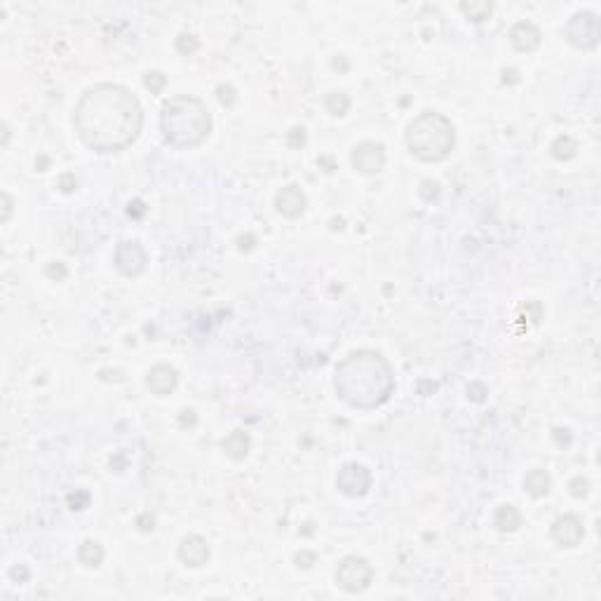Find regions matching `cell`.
Instances as JSON below:
<instances>
[{
  "mask_svg": "<svg viewBox=\"0 0 601 601\" xmlns=\"http://www.w3.org/2000/svg\"><path fill=\"white\" fill-rule=\"evenodd\" d=\"M386 146L379 144V141H362L352 148L350 153V165L359 174H379L386 167Z\"/></svg>",
  "mask_w": 601,
  "mask_h": 601,
  "instance_id": "cell-9",
  "label": "cell"
},
{
  "mask_svg": "<svg viewBox=\"0 0 601 601\" xmlns=\"http://www.w3.org/2000/svg\"><path fill=\"white\" fill-rule=\"evenodd\" d=\"M404 141L411 156L421 162H442L456 146V127L444 113L423 111L409 123Z\"/></svg>",
  "mask_w": 601,
  "mask_h": 601,
  "instance_id": "cell-4",
  "label": "cell"
},
{
  "mask_svg": "<svg viewBox=\"0 0 601 601\" xmlns=\"http://www.w3.org/2000/svg\"><path fill=\"white\" fill-rule=\"evenodd\" d=\"M439 196V183L437 181H423L421 183V198L430 202L432 198Z\"/></svg>",
  "mask_w": 601,
  "mask_h": 601,
  "instance_id": "cell-29",
  "label": "cell"
},
{
  "mask_svg": "<svg viewBox=\"0 0 601 601\" xmlns=\"http://www.w3.org/2000/svg\"><path fill=\"white\" fill-rule=\"evenodd\" d=\"M216 92H219V101H221L223 106H233V104H235L238 94H235V89H233L231 85H221V87L216 89Z\"/></svg>",
  "mask_w": 601,
  "mask_h": 601,
  "instance_id": "cell-28",
  "label": "cell"
},
{
  "mask_svg": "<svg viewBox=\"0 0 601 601\" xmlns=\"http://www.w3.org/2000/svg\"><path fill=\"white\" fill-rule=\"evenodd\" d=\"M549 536L557 542L559 547H578L585 538V526H582L580 517L576 514H562V517L554 519L552 529H549Z\"/></svg>",
  "mask_w": 601,
  "mask_h": 601,
  "instance_id": "cell-10",
  "label": "cell"
},
{
  "mask_svg": "<svg viewBox=\"0 0 601 601\" xmlns=\"http://www.w3.org/2000/svg\"><path fill=\"white\" fill-rule=\"evenodd\" d=\"M198 48H200V40L193 36V33H181V36L176 38V50H179L181 54H193Z\"/></svg>",
  "mask_w": 601,
  "mask_h": 601,
  "instance_id": "cell-23",
  "label": "cell"
},
{
  "mask_svg": "<svg viewBox=\"0 0 601 601\" xmlns=\"http://www.w3.org/2000/svg\"><path fill=\"white\" fill-rule=\"evenodd\" d=\"M371 482H374V477H371L369 467L362 465V463H346L336 474V489L348 498L366 496L371 489Z\"/></svg>",
  "mask_w": 601,
  "mask_h": 601,
  "instance_id": "cell-8",
  "label": "cell"
},
{
  "mask_svg": "<svg viewBox=\"0 0 601 601\" xmlns=\"http://www.w3.org/2000/svg\"><path fill=\"white\" fill-rule=\"evenodd\" d=\"M45 275H48V277H52V280H56V282H61V280H66V275H68V271H66V266L64 263H50L48 268H45Z\"/></svg>",
  "mask_w": 601,
  "mask_h": 601,
  "instance_id": "cell-26",
  "label": "cell"
},
{
  "mask_svg": "<svg viewBox=\"0 0 601 601\" xmlns=\"http://www.w3.org/2000/svg\"><path fill=\"white\" fill-rule=\"evenodd\" d=\"M336 585L348 594H359L374 580V566L369 564V559L357 557V554H348L343 557L339 566H336Z\"/></svg>",
  "mask_w": 601,
  "mask_h": 601,
  "instance_id": "cell-5",
  "label": "cell"
},
{
  "mask_svg": "<svg viewBox=\"0 0 601 601\" xmlns=\"http://www.w3.org/2000/svg\"><path fill=\"white\" fill-rule=\"evenodd\" d=\"M315 562H317V554H315V552H308V549H301V552L294 557L296 569H310V566H313Z\"/></svg>",
  "mask_w": 601,
  "mask_h": 601,
  "instance_id": "cell-25",
  "label": "cell"
},
{
  "mask_svg": "<svg viewBox=\"0 0 601 601\" xmlns=\"http://www.w3.org/2000/svg\"><path fill=\"white\" fill-rule=\"evenodd\" d=\"M510 43H512V48L517 50V52L531 54V52H536V50L540 48L542 33H540V28L534 24V21L522 19V21H517V24L510 28Z\"/></svg>",
  "mask_w": 601,
  "mask_h": 601,
  "instance_id": "cell-13",
  "label": "cell"
},
{
  "mask_svg": "<svg viewBox=\"0 0 601 601\" xmlns=\"http://www.w3.org/2000/svg\"><path fill=\"white\" fill-rule=\"evenodd\" d=\"M104 557H106V549L99 540H94V538H87V540L78 547V562L83 564L85 569H99Z\"/></svg>",
  "mask_w": 601,
  "mask_h": 601,
  "instance_id": "cell-17",
  "label": "cell"
},
{
  "mask_svg": "<svg viewBox=\"0 0 601 601\" xmlns=\"http://www.w3.org/2000/svg\"><path fill=\"white\" fill-rule=\"evenodd\" d=\"M569 489H571V494H573L576 498H585L589 494V482L585 477H576V479H571Z\"/></svg>",
  "mask_w": 601,
  "mask_h": 601,
  "instance_id": "cell-24",
  "label": "cell"
},
{
  "mask_svg": "<svg viewBox=\"0 0 601 601\" xmlns=\"http://www.w3.org/2000/svg\"><path fill=\"white\" fill-rule=\"evenodd\" d=\"M146 386L153 394L165 397V394L174 392V388L179 386V374H176V369L169 364H156L151 366V371L146 374Z\"/></svg>",
  "mask_w": 601,
  "mask_h": 601,
  "instance_id": "cell-14",
  "label": "cell"
},
{
  "mask_svg": "<svg viewBox=\"0 0 601 601\" xmlns=\"http://www.w3.org/2000/svg\"><path fill=\"white\" fill-rule=\"evenodd\" d=\"M214 120L207 104L198 96L176 94L165 99L160 111V131L165 144L176 151H193L209 139Z\"/></svg>",
  "mask_w": 601,
  "mask_h": 601,
  "instance_id": "cell-3",
  "label": "cell"
},
{
  "mask_svg": "<svg viewBox=\"0 0 601 601\" xmlns=\"http://www.w3.org/2000/svg\"><path fill=\"white\" fill-rule=\"evenodd\" d=\"M287 144H289V148H301L303 144H306V129L294 127L291 131H287Z\"/></svg>",
  "mask_w": 601,
  "mask_h": 601,
  "instance_id": "cell-27",
  "label": "cell"
},
{
  "mask_svg": "<svg viewBox=\"0 0 601 601\" xmlns=\"http://www.w3.org/2000/svg\"><path fill=\"white\" fill-rule=\"evenodd\" d=\"M144 85L146 89H151V94H160V92L165 89V85H167V78L160 71H148L144 76Z\"/></svg>",
  "mask_w": 601,
  "mask_h": 601,
  "instance_id": "cell-22",
  "label": "cell"
},
{
  "mask_svg": "<svg viewBox=\"0 0 601 601\" xmlns=\"http://www.w3.org/2000/svg\"><path fill=\"white\" fill-rule=\"evenodd\" d=\"M552 489V479L545 470H531L524 477V491L531 498H545Z\"/></svg>",
  "mask_w": 601,
  "mask_h": 601,
  "instance_id": "cell-18",
  "label": "cell"
},
{
  "mask_svg": "<svg viewBox=\"0 0 601 601\" xmlns=\"http://www.w3.org/2000/svg\"><path fill=\"white\" fill-rule=\"evenodd\" d=\"M494 526L500 534H514V531L522 526V514H519L517 507L510 505V503H503L494 512Z\"/></svg>",
  "mask_w": 601,
  "mask_h": 601,
  "instance_id": "cell-16",
  "label": "cell"
},
{
  "mask_svg": "<svg viewBox=\"0 0 601 601\" xmlns=\"http://www.w3.org/2000/svg\"><path fill=\"white\" fill-rule=\"evenodd\" d=\"M334 390L352 409H379L394 394V371L379 350H352L336 364Z\"/></svg>",
  "mask_w": 601,
  "mask_h": 601,
  "instance_id": "cell-2",
  "label": "cell"
},
{
  "mask_svg": "<svg viewBox=\"0 0 601 601\" xmlns=\"http://www.w3.org/2000/svg\"><path fill=\"white\" fill-rule=\"evenodd\" d=\"M136 526H139V531H153L156 529V519H153V514L144 512L139 519H136Z\"/></svg>",
  "mask_w": 601,
  "mask_h": 601,
  "instance_id": "cell-33",
  "label": "cell"
},
{
  "mask_svg": "<svg viewBox=\"0 0 601 601\" xmlns=\"http://www.w3.org/2000/svg\"><path fill=\"white\" fill-rule=\"evenodd\" d=\"M10 576H12L14 580H17V578H21V580H26V578H28V569H26V566H19V569H17V566H14V569L10 571Z\"/></svg>",
  "mask_w": 601,
  "mask_h": 601,
  "instance_id": "cell-36",
  "label": "cell"
},
{
  "mask_svg": "<svg viewBox=\"0 0 601 601\" xmlns=\"http://www.w3.org/2000/svg\"><path fill=\"white\" fill-rule=\"evenodd\" d=\"M59 188H61V191H64V193H73V191H76V188H78L76 176H73V174H64V176H61V179H59Z\"/></svg>",
  "mask_w": 601,
  "mask_h": 601,
  "instance_id": "cell-32",
  "label": "cell"
},
{
  "mask_svg": "<svg viewBox=\"0 0 601 601\" xmlns=\"http://www.w3.org/2000/svg\"><path fill=\"white\" fill-rule=\"evenodd\" d=\"M113 266L125 277H139L148 268V251L136 240H123L113 254Z\"/></svg>",
  "mask_w": 601,
  "mask_h": 601,
  "instance_id": "cell-7",
  "label": "cell"
},
{
  "mask_svg": "<svg viewBox=\"0 0 601 601\" xmlns=\"http://www.w3.org/2000/svg\"><path fill=\"white\" fill-rule=\"evenodd\" d=\"M73 125L89 151L120 153L139 139L144 129V106L123 85L99 83L80 96Z\"/></svg>",
  "mask_w": 601,
  "mask_h": 601,
  "instance_id": "cell-1",
  "label": "cell"
},
{
  "mask_svg": "<svg viewBox=\"0 0 601 601\" xmlns=\"http://www.w3.org/2000/svg\"><path fill=\"white\" fill-rule=\"evenodd\" d=\"M484 394H486V388L482 386V383H472V386H467V397L474 399V402H484Z\"/></svg>",
  "mask_w": 601,
  "mask_h": 601,
  "instance_id": "cell-30",
  "label": "cell"
},
{
  "mask_svg": "<svg viewBox=\"0 0 601 601\" xmlns=\"http://www.w3.org/2000/svg\"><path fill=\"white\" fill-rule=\"evenodd\" d=\"M221 449L231 461H244L251 451V437L244 430H233L221 442Z\"/></svg>",
  "mask_w": 601,
  "mask_h": 601,
  "instance_id": "cell-15",
  "label": "cell"
},
{
  "mask_svg": "<svg viewBox=\"0 0 601 601\" xmlns=\"http://www.w3.org/2000/svg\"><path fill=\"white\" fill-rule=\"evenodd\" d=\"M12 207H14L12 196H10V193H3V223L10 221V216H12Z\"/></svg>",
  "mask_w": 601,
  "mask_h": 601,
  "instance_id": "cell-34",
  "label": "cell"
},
{
  "mask_svg": "<svg viewBox=\"0 0 601 601\" xmlns=\"http://www.w3.org/2000/svg\"><path fill=\"white\" fill-rule=\"evenodd\" d=\"M306 207H308L306 193L299 186H294V183L280 188L277 196H275V209H277V214L287 216V219H299V216H303Z\"/></svg>",
  "mask_w": 601,
  "mask_h": 601,
  "instance_id": "cell-12",
  "label": "cell"
},
{
  "mask_svg": "<svg viewBox=\"0 0 601 601\" xmlns=\"http://www.w3.org/2000/svg\"><path fill=\"white\" fill-rule=\"evenodd\" d=\"M179 423H181L183 428H196V423H198L196 411H193V409H183L181 414H179Z\"/></svg>",
  "mask_w": 601,
  "mask_h": 601,
  "instance_id": "cell-31",
  "label": "cell"
},
{
  "mask_svg": "<svg viewBox=\"0 0 601 601\" xmlns=\"http://www.w3.org/2000/svg\"><path fill=\"white\" fill-rule=\"evenodd\" d=\"M176 554H179V562L183 566H188V569H202V566L209 562L211 549H209V542L204 540L202 536L191 534L181 540Z\"/></svg>",
  "mask_w": 601,
  "mask_h": 601,
  "instance_id": "cell-11",
  "label": "cell"
},
{
  "mask_svg": "<svg viewBox=\"0 0 601 601\" xmlns=\"http://www.w3.org/2000/svg\"><path fill=\"white\" fill-rule=\"evenodd\" d=\"M507 80H510V83H519V73L514 71V68H510V71H503V83H507Z\"/></svg>",
  "mask_w": 601,
  "mask_h": 601,
  "instance_id": "cell-35",
  "label": "cell"
},
{
  "mask_svg": "<svg viewBox=\"0 0 601 601\" xmlns=\"http://www.w3.org/2000/svg\"><path fill=\"white\" fill-rule=\"evenodd\" d=\"M549 153H552L554 160H562V162H566V160L576 158L578 141L571 134H562V136H557L552 144H549Z\"/></svg>",
  "mask_w": 601,
  "mask_h": 601,
  "instance_id": "cell-19",
  "label": "cell"
},
{
  "mask_svg": "<svg viewBox=\"0 0 601 601\" xmlns=\"http://www.w3.org/2000/svg\"><path fill=\"white\" fill-rule=\"evenodd\" d=\"M331 64H334V68H341V71H348V61H346V56H343V54H336Z\"/></svg>",
  "mask_w": 601,
  "mask_h": 601,
  "instance_id": "cell-37",
  "label": "cell"
},
{
  "mask_svg": "<svg viewBox=\"0 0 601 601\" xmlns=\"http://www.w3.org/2000/svg\"><path fill=\"white\" fill-rule=\"evenodd\" d=\"M461 12L474 24H479V21L489 19L491 12H494V5L486 3V0H472V3H461Z\"/></svg>",
  "mask_w": 601,
  "mask_h": 601,
  "instance_id": "cell-21",
  "label": "cell"
},
{
  "mask_svg": "<svg viewBox=\"0 0 601 601\" xmlns=\"http://www.w3.org/2000/svg\"><path fill=\"white\" fill-rule=\"evenodd\" d=\"M324 108H327L329 116H336V118H343L348 111H350V96L341 89H334L324 96Z\"/></svg>",
  "mask_w": 601,
  "mask_h": 601,
  "instance_id": "cell-20",
  "label": "cell"
},
{
  "mask_svg": "<svg viewBox=\"0 0 601 601\" xmlns=\"http://www.w3.org/2000/svg\"><path fill=\"white\" fill-rule=\"evenodd\" d=\"M564 36L576 50H594L601 38V21L599 14L592 10H580L566 21Z\"/></svg>",
  "mask_w": 601,
  "mask_h": 601,
  "instance_id": "cell-6",
  "label": "cell"
}]
</instances>
